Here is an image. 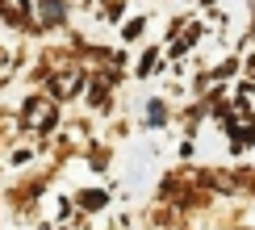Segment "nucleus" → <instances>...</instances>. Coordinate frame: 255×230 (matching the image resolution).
<instances>
[{
    "label": "nucleus",
    "mask_w": 255,
    "mask_h": 230,
    "mask_svg": "<svg viewBox=\"0 0 255 230\" xmlns=\"http://www.w3.org/2000/svg\"><path fill=\"white\" fill-rule=\"evenodd\" d=\"M38 17L46 21V25H59V21L67 17V4H63V0H42V4H38Z\"/></svg>",
    "instance_id": "nucleus-1"
},
{
    "label": "nucleus",
    "mask_w": 255,
    "mask_h": 230,
    "mask_svg": "<svg viewBox=\"0 0 255 230\" xmlns=\"http://www.w3.org/2000/svg\"><path fill=\"white\" fill-rule=\"evenodd\" d=\"M105 201H109V197H105V193H101V188H88V193H84V197H80V205H84V209H101Z\"/></svg>",
    "instance_id": "nucleus-2"
},
{
    "label": "nucleus",
    "mask_w": 255,
    "mask_h": 230,
    "mask_svg": "<svg viewBox=\"0 0 255 230\" xmlns=\"http://www.w3.org/2000/svg\"><path fill=\"white\" fill-rule=\"evenodd\" d=\"M151 125H163V101H151V113H146Z\"/></svg>",
    "instance_id": "nucleus-3"
},
{
    "label": "nucleus",
    "mask_w": 255,
    "mask_h": 230,
    "mask_svg": "<svg viewBox=\"0 0 255 230\" xmlns=\"http://www.w3.org/2000/svg\"><path fill=\"white\" fill-rule=\"evenodd\" d=\"M151 67H155V50H146V55L138 59V76H151Z\"/></svg>",
    "instance_id": "nucleus-4"
},
{
    "label": "nucleus",
    "mask_w": 255,
    "mask_h": 230,
    "mask_svg": "<svg viewBox=\"0 0 255 230\" xmlns=\"http://www.w3.org/2000/svg\"><path fill=\"white\" fill-rule=\"evenodd\" d=\"M138 34H142V21H130V25H126V29H122V38H126V42H134Z\"/></svg>",
    "instance_id": "nucleus-5"
}]
</instances>
